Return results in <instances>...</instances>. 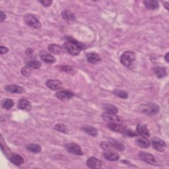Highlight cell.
<instances>
[{"mask_svg": "<svg viewBox=\"0 0 169 169\" xmlns=\"http://www.w3.org/2000/svg\"><path fill=\"white\" fill-rule=\"evenodd\" d=\"M67 41L63 44V48L69 54L73 56H77L83 50L84 46L80 42L71 37H67Z\"/></svg>", "mask_w": 169, "mask_h": 169, "instance_id": "obj_1", "label": "cell"}, {"mask_svg": "<svg viewBox=\"0 0 169 169\" xmlns=\"http://www.w3.org/2000/svg\"><path fill=\"white\" fill-rule=\"evenodd\" d=\"M159 106L154 103L143 104L140 107V111L149 116H153L159 112Z\"/></svg>", "mask_w": 169, "mask_h": 169, "instance_id": "obj_2", "label": "cell"}, {"mask_svg": "<svg viewBox=\"0 0 169 169\" xmlns=\"http://www.w3.org/2000/svg\"><path fill=\"white\" fill-rule=\"evenodd\" d=\"M136 61V55L133 52L127 51L124 52L120 58V62L123 66L126 67H132Z\"/></svg>", "mask_w": 169, "mask_h": 169, "instance_id": "obj_3", "label": "cell"}, {"mask_svg": "<svg viewBox=\"0 0 169 169\" xmlns=\"http://www.w3.org/2000/svg\"><path fill=\"white\" fill-rule=\"evenodd\" d=\"M24 21L29 27L34 28H40L41 27V23L38 20L31 14H27L24 17Z\"/></svg>", "mask_w": 169, "mask_h": 169, "instance_id": "obj_4", "label": "cell"}, {"mask_svg": "<svg viewBox=\"0 0 169 169\" xmlns=\"http://www.w3.org/2000/svg\"><path fill=\"white\" fill-rule=\"evenodd\" d=\"M66 150L72 154L76 155H83V151L81 150V147L78 144L75 143H67L65 145Z\"/></svg>", "mask_w": 169, "mask_h": 169, "instance_id": "obj_5", "label": "cell"}, {"mask_svg": "<svg viewBox=\"0 0 169 169\" xmlns=\"http://www.w3.org/2000/svg\"><path fill=\"white\" fill-rule=\"evenodd\" d=\"M151 143L153 147L158 151H163L167 147L166 143L158 137H154L151 141Z\"/></svg>", "mask_w": 169, "mask_h": 169, "instance_id": "obj_6", "label": "cell"}, {"mask_svg": "<svg viewBox=\"0 0 169 169\" xmlns=\"http://www.w3.org/2000/svg\"><path fill=\"white\" fill-rule=\"evenodd\" d=\"M102 117L104 121H106L108 123L111 122V123L122 124V119L120 118V117L117 116L116 114L104 113L102 114Z\"/></svg>", "mask_w": 169, "mask_h": 169, "instance_id": "obj_7", "label": "cell"}, {"mask_svg": "<svg viewBox=\"0 0 169 169\" xmlns=\"http://www.w3.org/2000/svg\"><path fill=\"white\" fill-rule=\"evenodd\" d=\"M139 157H140L142 161H145L148 164H150V165H153V164H155L156 162L155 157L152 155L151 154L146 152L143 151L140 152V153H139Z\"/></svg>", "mask_w": 169, "mask_h": 169, "instance_id": "obj_8", "label": "cell"}, {"mask_svg": "<svg viewBox=\"0 0 169 169\" xmlns=\"http://www.w3.org/2000/svg\"><path fill=\"white\" fill-rule=\"evenodd\" d=\"M87 166L91 168H101L102 167V162L95 157H90L87 161Z\"/></svg>", "mask_w": 169, "mask_h": 169, "instance_id": "obj_9", "label": "cell"}, {"mask_svg": "<svg viewBox=\"0 0 169 169\" xmlns=\"http://www.w3.org/2000/svg\"><path fill=\"white\" fill-rule=\"evenodd\" d=\"M46 86L54 91H57L62 87V83L56 79H49L46 82Z\"/></svg>", "mask_w": 169, "mask_h": 169, "instance_id": "obj_10", "label": "cell"}, {"mask_svg": "<svg viewBox=\"0 0 169 169\" xmlns=\"http://www.w3.org/2000/svg\"><path fill=\"white\" fill-rule=\"evenodd\" d=\"M137 135H140L141 137H150V134L149 130L147 129V126L143 124H140L137 126Z\"/></svg>", "mask_w": 169, "mask_h": 169, "instance_id": "obj_11", "label": "cell"}, {"mask_svg": "<svg viewBox=\"0 0 169 169\" xmlns=\"http://www.w3.org/2000/svg\"><path fill=\"white\" fill-rule=\"evenodd\" d=\"M17 106L19 109H21V110H25V111H30L32 108L31 102H30L26 98L20 99L18 102Z\"/></svg>", "mask_w": 169, "mask_h": 169, "instance_id": "obj_12", "label": "cell"}, {"mask_svg": "<svg viewBox=\"0 0 169 169\" xmlns=\"http://www.w3.org/2000/svg\"><path fill=\"white\" fill-rule=\"evenodd\" d=\"M74 94L69 91H61L56 93V97L62 101H67L73 98Z\"/></svg>", "mask_w": 169, "mask_h": 169, "instance_id": "obj_13", "label": "cell"}, {"mask_svg": "<svg viewBox=\"0 0 169 169\" xmlns=\"http://www.w3.org/2000/svg\"><path fill=\"white\" fill-rule=\"evenodd\" d=\"M62 17L63 19L67 23H72L76 21V17L72 11L69 10H64L62 12Z\"/></svg>", "mask_w": 169, "mask_h": 169, "instance_id": "obj_14", "label": "cell"}, {"mask_svg": "<svg viewBox=\"0 0 169 169\" xmlns=\"http://www.w3.org/2000/svg\"><path fill=\"white\" fill-rule=\"evenodd\" d=\"M5 89L7 91L13 93L21 94L24 92V89L23 87L16 85V84H9L5 87Z\"/></svg>", "mask_w": 169, "mask_h": 169, "instance_id": "obj_15", "label": "cell"}, {"mask_svg": "<svg viewBox=\"0 0 169 169\" xmlns=\"http://www.w3.org/2000/svg\"><path fill=\"white\" fill-rule=\"evenodd\" d=\"M9 160L11 161V162L13 163L14 165H15L17 166L23 165L24 162V158L21 155H19L16 153H12L9 157Z\"/></svg>", "mask_w": 169, "mask_h": 169, "instance_id": "obj_16", "label": "cell"}, {"mask_svg": "<svg viewBox=\"0 0 169 169\" xmlns=\"http://www.w3.org/2000/svg\"><path fill=\"white\" fill-rule=\"evenodd\" d=\"M40 57H41L42 61L48 63H53L56 62V59L51 54H50L46 52L42 51L40 53Z\"/></svg>", "mask_w": 169, "mask_h": 169, "instance_id": "obj_17", "label": "cell"}, {"mask_svg": "<svg viewBox=\"0 0 169 169\" xmlns=\"http://www.w3.org/2000/svg\"><path fill=\"white\" fill-rule=\"evenodd\" d=\"M103 155L107 160L110 161H116L120 158V156H119L118 154L114 152L113 151H105L103 153Z\"/></svg>", "mask_w": 169, "mask_h": 169, "instance_id": "obj_18", "label": "cell"}, {"mask_svg": "<svg viewBox=\"0 0 169 169\" xmlns=\"http://www.w3.org/2000/svg\"><path fill=\"white\" fill-rule=\"evenodd\" d=\"M86 59L87 60L91 63H97L101 61V58L99 56V55L94 52L87 54Z\"/></svg>", "mask_w": 169, "mask_h": 169, "instance_id": "obj_19", "label": "cell"}, {"mask_svg": "<svg viewBox=\"0 0 169 169\" xmlns=\"http://www.w3.org/2000/svg\"><path fill=\"white\" fill-rule=\"evenodd\" d=\"M143 3L148 9L155 10L159 7V3L155 0H146L143 2Z\"/></svg>", "mask_w": 169, "mask_h": 169, "instance_id": "obj_20", "label": "cell"}, {"mask_svg": "<svg viewBox=\"0 0 169 169\" xmlns=\"http://www.w3.org/2000/svg\"><path fill=\"white\" fill-rule=\"evenodd\" d=\"M108 128L110 130L116 132H120L122 133V132L124 130V128L121 125V124L118 123H108Z\"/></svg>", "mask_w": 169, "mask_h": 169, "instance_id": "obj_21", "label": "cell"}, {"mask_svg": "<svg viewBox=\"0 0 169 169\" xmlns=\"http://www.w3.org/2000/svg\"><path fill=\"white\" fill-rule=\"evenodd\" d=\"M103 109L106 113L108 114H116L118 112V109L115 106H114L113 104H104L103 106Z\"/></svg>", "mask_w": 169, "mask_h": 169, "instance_id": "obj_22", "label": "cell"}, {"mask_svg": "<svg viewBox=\"0 0 169 169\" xmlns=\"http://www.w3.org/2000/svg\"><path fill=\"white\" fill-rule=\"evenodd\" d=\"M82 130L85 132L86 133L89 134L91 136H97L98 131L95 128H94L93 126H84L82 127Z\"/></svg>", "mask_w": 169, "mask_h": 169, "instance_id": "obj_23", "label": "cell"}, {"mask_svg": "<svg viewBox=\"0 0 169 169\" xmlns=\"http://www.w3.org/2000/svg\"><path fill=\"white\" fill-rule=\"evenodd\" d=\"M48 50L51 53L56 54V55H59L63 51V48L60 46L57 45V44H50L48 46Z\"/></svg>", "mask_w": 169, "mask_h": 169, "instance_id": "obj_24", "label": "cell"}, {"mask_svg": "<svg viewBox=\"0 0 169 169\" xmlns=\"http://www.w3.org/2000/svg\"><path fill=\"white\" fill-rule=\"evenodd\" d=\"M154 72L158 78H163L167 76V71L165 68L162 67H155L154 68Z\"/></svg>", "mask_w": 169, "mask_h": 169, "instance_id": "obj_25", "label": "cell"}, {"mask_svg": "<svg viewBox=\"0 0 169 169\" xmlns=\"http://www.w3.org/2000/svg\"><path fill=\"white\" fill-rule=\"evenodd\" d=\"M136 142L139 146H140L141 147L143 148H147L150 145V142L146 137H141L140 138H137Z\"/></svg>", "mask_w": 169, "mask_h": 169, "instance_id": "obj_26", "label": "cell"}, {"mask_svg": "<svg viewBox=\"0 0 169 169\" xmlns=\"http://www.w3.org/2000/svg\"><path fill=\"white\" fill-rule=\"evenodd\" d=\"M109 142L112 144V147H114V149H115V150H117L120 151H124V150H125V147H124V145L120 142H119L116 140H113V139L110 140V141Z\"/></svg>", "mask_w": 169, "mask_h": 169, "instance_id": "obj_27", "label": "cell"}, {"mask_svg": "<svg viewBox=\"0 0 169 169\" xmlns=\"http://www.w3.org/2000/svg\"><path fill=\"white\" fill-rule=\"evenodd\" d=\"M26 149L28 151L34 153H38L41 151V147L37 144H29Z\"/></svg>", "mask_w": 169, "mask_h": 169, "instance_id": "obj_28", "label": "cell"}, {"mask_svg": "<svg viewBox=\"0 0 169 169\" xmlns=\"http://www.w3.org/2000/svg\"><path fill=\"white\" fill-rule=\"evenodd\" d=\"M2 105L3 108L9 110V109H11L13 106L14 102L11 99H5V100L3 101Z\"/></svg>", "mask_w": 169, "mask_h": 169, "instance_id": "obj_29", "label": "cell"}, {"mask_svg": "<svg viewBox=\"0 0 169 169\" xmlns=\"http://www.w3.org/2000/svg\"><path fill=\"white\" fill-rule=\"evenodd\" d=\"M27 66L32 69H38L41 67V63L38 60H36V59H32V60L28 62Z\"/></svg>", "mask_w": 169, "mask_h": 169, "instance_id": "obj_30", "label": "cell"}, {"mask_svg": "<svg viewBox=\"0 0 169 169\" xmlns=\"http://www.w3.org/2000/svg\"><path fill=\"white\" fill-rule=\"evenodd\" d=\"M54 129H55L56 131H58L62 133H67L68 132V129L67 126L62 124H56V125L54 126Z\"/></svg>", "mask_w": 169, "mask_h": 169, "instance_id": "obj_31", "label": "cell"}, {"mask_svg": "<svg viewBox=\"0 0 169 169\" xmlns=\"http://www.w3.org/2000/svg\"><path fill=\"white\" fill-rule=\"evenodd\" d=\"M100 146L102 147V150L105 151H113V150H114V147H112V144L110 142L103 141L100 144Z\"/></svg>", "mask_w": 169, "mask_h": 169, "instance_id": "obj_32", "label": "cell"}, {"mask_svg": "<svg viewBox=\"0 0 169 169\" xmlns=\"http://www.w3.org/2000/svg\"><path fill=\"white\" fill-rule=\"evenodd\" d=\"M114 94L116 96L122 98H127L128 97V93L126 91H121V90H114L113 91Z\"/></svg>", "mask_w": 169, "mask_h": 169, "instance_id": "obj_33", "label": "cell"}, {"mask_svg": "<svg viewBox=\"0 0 169 169\" xmlns=\"http://www.w3.org/2000/svg\"><path fill=\"white\" fill-rule=\"evenodd\" d=\"M59 69H60V70L65 72L67 73H71L73 74V73H75L74 72V69L73 67H72V66H62L59 67Z\"/></svg>", "mask_w": 169, "mask_h": 169, "instance_id": "obj_34", "label": "cell"}, {"mask_svg": "<svg viewBox=\"0 0 169 169\" xmlns=\"http://www.w3.org/2000/svg\"><path fill=\"white\" fill-rule=\"evenodd\" d=\"M21 73L22 75L24 77H28L31 73V68L28 66L24 67L21 69Z\"/></svg>", "mask_w": 169, "mask_h": 169, "instance_id": "obj_35", "label": "cell"}, {"mask_svg": "<svg viewBox=\"0 0 169 169\" xmlns=\"http://www.w3.org/2000/svg\"><path fill=\"white\" fill-rule=\"evenodd\" d=\"M122 133L124 134V135H126L129 137H136L137 136V134L136 132H134L133 131L130 130V129L124 128V130L122 132Z\"/></svg>", "mask_w": 169, "mask_h": 169, "instance_id": "obj_36", "label": "cell"}, {"mask_svg": "<svg viewBox=\"0 0 169 169\" xmlns=\"http://www.w3.org/2000/svg\"><path fill=\"white\" fill-rule=\"evenodd\" d=\"M39 2L45 7H50L52 3V1H50V0H43V1H39Z\"/></svg>", "mask_w": 169, "mask_h": 169, "instance_id": "obj_37", "label": "cell"}, {"mask_svg": "<svg viewBox=\"0 0 169 169\" xmlns=\"http://www.w3.org/2000/svg\"><path fill=\"white\" fill-rule=\"evenodd\" d=\"M25 53H26L27 55H28V56H32L34 54V51L33 49L28 48L25 50Z\"/></svg>", "mask_w": 169, "mask_h": 169, "instance_id": "obj_38", "label": "cell"}, {"mask_svg": "<svg viewBox=\"0 0 169 169\" xmlns=\"http://www.w3.org/2000/svg\"><path fill=\"white\" fill-rule=\"evenodd\" d=\"M8 50H9L8 48L6 47H4L2 46L0 47V52H1V54H4L7 53Z\"/></svg>", "mask_w": 169, "mask_h": 169, "instance_id": "obj_39", "label": "cell"}, {"mask_svg": "<svg viewBox=\"0 0 169 169\" xmlns=\"http://www.w3.org/2000/svg\"><path fill=\"white\" fill-rule=\"evenodd\" d=\"M6 19V13H4L3 11H0V19H1V22H3Z\"/></svg>", "mask_w": 169, "mask_h": 169, "instance_id": "obj_40", "label": "cell"}, {"mask_svg": "<svg viewBox=\"0 0 169 169\" xmlns=\"http://www.w3.org/2000/svg\"><path fill=\"white\" fill-rule=\"evenodd\" d=\"M168 52L166 54V56H165V60L167 61V62H168Z\"/></svg>", "mask_w": 169, "mask_h": 169, "instance_id": "obj_41", "label": "cell"}, {"mask_svg": "<svg viewBox=\"0 0 169 169\" xmlns=\"http://www.w3.org/2000/svg\"><path fill=\"white\" fill-rule=\"evenodd\" d=\"M165 7H166V9L168 10V3H165Z\"/></svg>", "mask_w": 169, "mask_h": 169, "instance_id": "obj_42", "label": "cell"}]
</instances>
